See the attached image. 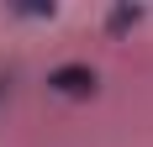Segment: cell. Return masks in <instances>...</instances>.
Returning <instances> with one entry per match:
<instances>
[{"mask_svg": "<svg viewBox=\"0 0 153 147\" xmlns=\"http://www.w3.org/2000/svg\"><path fill=\"white\" fill-rule=\"evenodd\" d=\"M48 95H58V100H95L100 95V74L90 63H58V68H48Z\"/></svg>", "mask_w": 153, "mask_h": 147, "instance_id": "6da1fadb", "label": "cell"}, {"mask_svg": "<svg viewBox=\"0 0 153 147\" xmlns=\"http://www.w3.org/2000/svg\"><path fill=\"white\" fill-rule=\"evenodd\" d=\"M143 5H111L106 11V37H127V32H137L143 26Z\"/></svg>", "mask_w": 153, "mask_h": 147, "instance_id": "7a4b0ae2", "label": "cell"}, {"mask_svg": "<svg viewBox=\"0 0 153 147\" xmlns=\"http://www.w3.org/2000/svg\"><path fill=\"white\" fill-rule=\"evenodd\" d=\"M16 21H53V16H58V5H16Z\"/></svg>", "mask_w": 153, "mask_h": 147, "instance_id": "3957f363", "label": "cell"}, {"mask_svg": "<svg viewBox=\"0 0 153 147\" xmlns=\"http://www.w3.org/2000/svg\"><path fill=\"white\" fill-rule=\"evenodd\" d=\"M0 95H5V100H11V74H0Z\"/></svg>", "mask_w": 153, "mask_h": 147, "instance_id": "277c9868", "label": "cell"}]
</instances>
